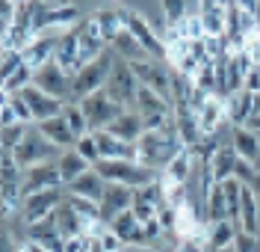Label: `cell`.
<instances>
[{
    "mask_svg": "<svg viewBox=\"0 0 260 252\" xmlns=\"http://www.w3.org/2000/svg\"><path fill=\"white\" fill-rule=\"evenodd\" d=\"M9 101H12V107H15L18 122H24V125H36V119H32V110H30V104L24 101V95H9Z\"/></svg>",
    "mask_w": 260,
    "mask_h": 252,
    "instance_id": "38",
    "label": "cell"
},
{
    "mask_svg": "<svg viewBox=\"0 0 260 252\" xmlns=\"http://www.w3.org/2000/svg\"><path fill=\"white\" fill-rule=\"evenodd\" d=\"M234 149H237V154L240 157H245V160H257L260 154V136L254 134V131H248V128H237L234 131Z\"/></svg>",
    "mask_w": 260,
    "mask_h": 252,
    "instance_id": "27",
    "label": "cell"
},
{
    "mask_svg": "<svg viewBox=\"0 0 260 252\" xmlns=\"http://www.w3.org/2000/svg\"><path fill=\"white\" fill-rule=\"evenodd\" d=\"M248 187L254 190V196H260V172L254 175V178H251V184H248Z\"/></svg>",
    "mask_w": 260,
    "mask_h": 252,
    "instance_id": "48",
    "label": "cell"
},
{
    "mask_svg": "<svg viewBox=\"0 0 260 252\" xmlns=\"http://www.w3.org/2000/svg\"><path fill=\"white\" fill-rule=\"evenodd\" d=\"M254 18H257V24H260V3H257V9H254Z\"/></svg>",
    "mask_w": 260,
    "mask_h": 252,
    "instance_id": "50",
    "label": "cell"
},
{
    "mask_svg": "<svg viewBox=\"0 0 260 252\" xmlns=\"http://www.w3.org/2000/svg\"><path fill=\"white\" fill-rule=\"evenodd\" d=\"M71 80H74V77H68L62 68L56 66V63H48L45 68H39V71H36L32 86L45 89V92H48V95H53V98L71 101Z\"/></svg>",
    "mask_w": 260,
    "mask_h": 252,
    "instance_id": "11",
    "label": "cell"
},
{
    "mask_svg": "<svg viewBox=\"0 0 260 252\" xmlns=\"http://www.w3.org/2000/svg\"><path fill=\"white\" fill-rule=\"evenodd\" d=\"M21 252H50V249L42 246V243H36V240H27V243H21Z\"/></svg>",
    "mask_w": 260,
    "mask_h": 252,
    "instance_id": "46",
    "label": "cell"
},
{
    "mask_svg": "<svg viewBox=\"0 0 260 252\" xmlns=\"http://www.w3.org/2000/svg\"><path fill=\"white\" fill-rule=\"evenodd\" d=\"M32 125H24V122H18V125H9V128H0V149L3 151H15L27 134H30Z\"/></svg>",
    "mask_w": 260,
    "mask_h": 252,
    "instance_id": "31",
    "label": "cell"
},
{
    "mask_svg": "<svg viewBox=\"0 0 260 252\" xmlns=\"http://www.w3.org/2000/svg\"><path fill=\"white\" fill-rule=\"evenodd\" d=\"M225 122H228V104H225V98L210 95V101L198 110V125H201V134H204V136L216 134Z\"/></svg>",
    "mask_w": 260,
    "mask_h": 252,
    "instance_id": "15",
    "label": "cell"
},
{
    "mask_svg": "<svg viewBox=\"0 0 260 252\" xmlns=\"http://www.w3.org/2000/svg\"><path fill=\"white\" fill-rule=\"evenodd\" d=\"M21 187H24V199L32 196V193H45V190H56V187H62V178H59V166H56V160L24 169Z\"/></svg>",
    "mask_w": 260,
    "mask_h": 252,
    "instance_id": "8",
    "label": "cell"
},
{
    "mask_svg": "<svg viewBox=\"0 0 260 252\" xmlns=\"http://www.w3.org/2000/svg\"><path fill=\"white\" fill-rule=\"evenodd\" d=\"M175 252H210L204 243H198V240H180V246Z\"/></svg>",
    "mask_w": 260,
    "mask_h": 252,
    "instance_id": "45",
    "label": "cell"
},
{
    "mask_svg": "<svg viewBox=\"0 0 260 252\" xmlns=\"http://www.w3.org/2000/svg\"><path fill=\"white\" fill-rule=\"evenodd\" d=\"M18 95H24V101L30 104L36 125H39V122H48V119H53V116H62L65 104H68V101H62V98L48 95V92H45V89H39V86H27V89H24V92H18Z\"/></svg>",
    "mask_w": 260,
    "mask_h": 252,
    "instance_id": "10",
    "label": "cell"
},
{
    "mask_svg": "<svg viewBox=\"0 0 260 252\" xmlns=\"http://www.w3.org/2000/svg\"><path fill=\"white\" fill-rule=\"evenodd\" d=\"M39 131L48 136L53 146H59L62 151L77 146V134L71 131V125H68L65 116H53V119H48V122H39Z\"/></svg>",
    "mask_w": 260,
    "mask_h": 252,
    "instance_id": "16",
    "label": "cell"
},
{
    "mask_svg": "<svg viewBox=\"0 0 260 252\" xmlns=\"http://www.w3.org/2000/svg\"><path fill=\"white\" fill-rule=\"evenodd\" d=\"M118 15H121V24H124V27H127L139 42H142V48H145L154 60L166 63V45H162V39L157 36V30L151 27V21L142 18L136 9H118Z\"/></svg>",
    "mask_w": 260,
    "mask_h": 252,
    "instance_id": "6",
    "label": "cell"
},
{
    "mask_svg": "<svg viewBox=\"0 0 260 252\" xmlns=\"http://www.w3.org/2000/svg\"><path fill=\"white\" fill-rule=\"evenodd\" d=\"M74 149L80 151V154H83V157H86V160H89V163H92V166H95L98 160H101V151H98L95 134H86V136H80V139H77V146H74Z\"/></svg>",
    "mask_w": 260,
    "mask_h": 252,
    "instance_id": "36",
    "label": "cell"
},
{
    "mask_svg": "<svg viewBox=\"0 0 260 252\" xmlns=\"http://www.w3.org/2000/svg\"><path fill=\"white\" fill-rule=\"evenodd\" d=\"M53 217H56V226H59V232H62V237L68 240V237H83L89 235V222L68 205V202H59V208L53 211Z\"/></svg>",
    "mask_w": 260,
    "mask_h": 252,
    "instance_id": "17",
    "label": "cell"
},
{
    "mask_svg": "<svg viewBox=\"0 0 260 252\" xmlns=\"http://www.w3.org/2000/svg\"><path fill=\"white\" fill-rule=\"evenodd\" d=\"M56 166H59V178H62V187H68L71 181H77L83 172H89L92 169V163L83 157L77 149H65L62 157L56 160Z\"/></svg>",
    "mask_w": 260,
    "mask_h": 252,
    "instance_id": "23",
    "label": "cell"
},
{
    "mask_svg": "<svg viewBox=\"0 0 260 252\" xmlns=\"http://www.w3.org/2000/svg\"><path fill=\"white\" fill-rule=\"evenodd\" d=\"M243 89H248L251 95H260V68L257 66L245 74V86H243Z\"/></svg>",
    "mask_w": 260,
    "mask_h": 252,
    "instance_id": "44",
    "label": "cell"
},
{
    "mask_svg": "<svg viewBox=\"0 0 260 252\" xmlns=\"http://www.w3.org/2000/svg\"><path fill=\"white\" fill-rule=\"evenodd\" d=\"M136 202V190L127 184H115V181H107V190H104V199H101V214H104V222L110 226L118 214H124L133 208Z\"/></svg>",
    "mask_w": 260,
    "mask_h": 252,
    "instance_id": "9",
    "label": "cell"
},
{
    "mask_svg": "<svg viewBox=\"0 0 260 252\" xmlns=\"http://www.w3.org/2000/svg\"><path fill=\"white\" fill-rule=\"evenodd\" d=\"M110 48H113V50H115V57H121L124 63H142V60H154V57H151V53L142 48V42H139L136 36L130 33L127 27H124L121 33L115 36V42L110 45Z\"/></svg>",
    "mask_w": 260,
    "mask_h": 252,
    "instance_id": "21",
    "label": "cell"
},
{
    "mask_svg": "<svg viewBox=\"0 0 260 252\" xmlns=\"http://www.w3.org/2000/svg\"><path fill=\"white\" fill-rule=\"evenodd\" d=\"M62 157V149L53 146L48 136L39 131V125H32L27 139L15 149V160L21 169H30V166H39V163H50V160H59Z\"/></svg>",
    "mask_w": 260,
    "mask_h": 252,
    "instance_id": "3",
    "label": "cell"
},
{
    "mask_svg": "<svg viewBox=\"0 0 260 252\" xmlns=\"http://www.w3.org/2000/svg\"><path fill=\"white\" fill-rule=\"evenodd\" d=\"M207 226L210 222H219V219H228V199H225V187L213 184L210 193H207Z\"/></svg>",
    "mask_w": 260,
    "mask_h": 252,
    "instance_id": "30",
    "label": "cell"
},
{
    "mask_svg": "<svg viewBox=\"0 0 260 252\" xmlns=\"http://www.w3.org/2000/svg\"><path fill=\"white\" fill-rule=\"evenodd\" d=\"M62 116L68 119V125H71V131L77 134V139L86 136V134H92V131H89V122H86V113H83V107L77 101H68V104H65Z\"/></svg>",
    "mask_w": 260,
    "mask_h": 252,
    "instance_id": "32",
    "label": "cell"
},
{
    "mask_svg": "<svg viewBox=\"0 0 260 252\" xmlns=\"http://www.w3.org/2000/svg\"><path fill=\"white\" fill-rule=\"evenodd\" d=\"M95 143L101 151V160H139V146L110 131H95Z\"/></svg>",
    "mask_w": 260,
    "mask_h": 252,
    "instance_id": "12",
    "label": "cell"
},
{
    "mask_svg": "<svg viewBox=\"0 0 260 252\" xmlns=\"http://www.w3.org/2000/svg\"><path fill=\"white\" fill-rule=\"evenodd\" d=\"M219 6H225V9H231V6H237V0H216Z\"/></svg>",
    "mask_w": 260,
    "mask_h": 252,
    "instance_id": "49",
    "label": "cell"
},
{
    "mask_svg": "<svg viewBox=\"0 0 260 252\" xmlns=\"http://www.w3.org/2000/svg\"><path fill=\"white\" fill-rule=\"evenodd\" d=\"M192 172H195V154L189 149H183L178 157L169 160V166L162 169V181H169V184H189Z\"/></svg>",
    "mask_w": 260,
    "mask_h": 252,
    "instance_id": "20",
    "label": "cell"
},
{
    "mask_svg": "<svg viewBox=\"0 0 260 252\" xmlns=\"http://www.w3.org/2000/svg\"><path fill=\"white\" fill-rule=\"evenodd\" d=\"M245 128H248V131H254V134H260V113H251V119L245 122Z\"/></svg>",
    "mask_w": 260,
    "mask_h": 252,
    "instance_id": "47",
    "label": "cell"
},
{
    "mask_svg": "<svg viewBox=\"0 0 260 252\" xmlns=\"http://www.w3.org/2000/svg\"><path fill=\"white\" fill-rule=\"evenodd\" d=\"M21 66H27L24 63V53L21 50H3V66H0V77L6 80V77H12Z\"/></svg>",
    "mask_w": 260,
    "mask_h": 252,
    "instance_id": "34",
    "label": "cell"
},
{
    "mask_svg": "<svg viewBox=\"0 0 260 252\" xmlns=\"http://www.w3.org/2000/svg\"><path fill=\"white\" fill-rule=\"evenodd\" d=\"M53 63L62 68L68 77H74V74L83 68V63H80V30H77V27L68 30V33L59 39V48H56Z\"/></svg>",
    "mask_w": 260,
    "mask_h": 252,
    "instance_id": "13",
    "label": "cell"
},
{
    "mask_svg": "<svg viewBox=\"0 0 260 252\" xmlns=\"http://www.w3.org/2000/svg\"><path fill=\"white\" fill-rule=\"evenodd\" d=\"M254 101H257V95H251L248 89H240V92H234L231 98H225L228 122L237 125V128H245V122H248L251 113H254Z\"/></svg>",
    "mask_w": 260,
    "mask_h": 252,
    "instance_id": "19",
    "label": "cell"
},
{
    "mask_svg": "<svg viewBox=\"0 0 260 252\" xmlns=\"http://www.w3.org/2000/svg\"><path fill=\"white\" fill-rule=\"evenodd\" d=\"M110 229H113L115 235L121 237L127 246L133 249H148V237H145V229H142V222L133 217V211H124V214H118V217L110 222Z\"/></svg>",
    "mask_w": 260,
    "mask_h": 252,
    "instance_id": "14",
    "label": "cell"
},
{
    "mask_svg": "<svg viewBox=\"0 0 260 252\" xmlns=\"http://www.w3.org/2000/svg\"><path fill=\"white\" fill-rule=\"evenodd\" d=\"M115 66V50L110 48L101 60L95 63H89V66H83L77 74H74V80H71V101H77L80 104L83 98H89V95H95L101 92L107 80H110V71Z\"/></svg>",
    "mask_w": 260,
    "mask_h": 252,
    "instance_id": "2",
    "label": "cell"
},
{
    "mask_svg": "<svg viewBox=\"0 0 260 252\" xmlns=\"http://www.w3.org/2000/svg\"><path fill=\"white\" fill-rule=\"evenodd\" d=\"M237 160H240V154L234 146H222V149L213 154L210 160V172H213V181L216 184H222L228 178H234V169H237Z\"/></svg>",
    "mask_w": 260,
    "mask_h": 252,
    "instance_id": "25",
    "label": "cell"
},
{
    "mask_svg": "<svg viewBox=\"0 0 260 252\" xmlns=\"http://www.w3.org/2000/svg\"><path fill=\"white\" fill-rule=\"evenodd\" d=\"M257 217H260V196H257Z\"/></svg>",
    "mask_w": 260,
    "mask_h": 252,
    "instance_id": "52",
    "label": "cell"
},
{
    "mask_svg": "<svg viewBox=\"0 0 260 252\" xmlns=\"http://www.w3.org/2000/svg\"><path fill=\"white\" fill-rule=\"evenodd\" d=\"M234 249H237V252H260V235L240 232L237 240H234Z\"/></svg>",
    "mask_w": 260,
    "mask_h": 252,
    "instance_id": "39",
    "label": "cell"
},
{
    "mask_svg": "<svg viewBox=\"0 0 260 252\" xmlns=\"http://www.w3.org/2000/svg\"><path fill=\"white\" fill-rule=\"evenodd\" d=\"M80 107H83V113H86V122H89V131H92V134H95V131H107L115 119L121 116V110H124V107H118L104 89L95 92V95H89V98H83Z\"/></svg>",
    "mask_w": 260,
    "mask_h": 252,
    "instance_id": "5",
    "label": "cell"
},
{
    "mask_svg": "<svg viewBox=\"0 0 260 252\" xmlns=\"http://www.w3.org/2000/svg\"><path fill=\"white\" fill-rule=\"evenodd\" d=\"M180 27H183V36L186 39H204V24H201V15L198 12H189V15L180 21Z\"/></svg>",
    "mask_w": 260,
    "mask_h": 252,
    "instance_id": "37",
    "label": "cell"
},
{
    "mask_svg": "<svg viewBox=\"0 0 260 252\" xmlns=\"http://www.w3.org/2000/svg\"><path fill=\"white\" fill-rule=\"evenodd\" d=\"M219 252H237V249H234V246H225V249H219Z\"/></svg>",
    "mask_w": 260,
    "mask_h": 252,
    "instance_id": "51",
    "label": "cell"
},
{
    "mask_svg": "<svg viewBox=\"0 0 260 252\" xmlns=\"http://www.w3.org/2000/svg\"><path fill=\"white\" fill-rule=\"evenodd\" d=\"M257 175V169H254V163L251 160H245V157H240L237 160V169H234V178L240 181V184H251V178Z\"/></svg>",
    "mask_w": 260,
    "mask_h": 252,
    "instance_id": "40",
    "label": "cell"
},
{
    "mask_svg": "<svg viewBox=\"0 0 260 252\" xmlns=\"http://www.w3.org/2000/svg\"><path fill=\"white\" fill-rule=\"evenodd\" d=\"M160 6H162V18H166V27H175V24H180L183 18L192 12L186 0H160Z\"/></svg>",
    "mask_w": 260,
    "mask_h": 252,
    "instance_id": "33",
    "label": "cell"
},
{
    "mask_svg": "<svg viewBox=\"0 0 260 252\" xmlns=\"http://www.w3.org/2000/svg\"><path fill=\"white\" fill-rule=\"evenodd\" d=\"M257 68H260V66H257Z\"/></svg>",
    "mask_w": 260,
    "mask_h": 252,
    "instance_id": "53",
    "label": "cell"
},
{
    "mask_svg": "<svg viewBox=\"0 0 260 252\" xmlns=\"http://www.w3.org/2000/svg\"><path fill=\"white\" fill-rule=\"evenodd\" d=\"M65 199V187H56V190H45V193H32L24 199V208H21V219L32 226V222H39V219L50 217L56 208H59V202Z\"/></svg>",
    "mask_w": 260,
    "mask_h": 252,
    "instance_id": "7",
    "label": "cell"
},
{
    "mask_svg": "<svg viewBox=\"0 0 260 252\" xmlns=\"http://www.w3.org/2000/svg\"><path fill=\"white\" fill-rule=\"evenodd\" d=\"M245 53H248V60H251L254 66H260V33L245 39Z\"/></svg>",
    "mask_w": 260,
    "mask_h": 252,
    "instance_id": "43",
    "label": "cell"
},
{
    "mask_svg": "<svg viewBox=\"0 0 260 252\" xmlns=\"http://www.w3.org/2000/svg\"><path fill=\"white\" fill-rule=\"evenodd\" d=\"M107 131L121 136V139H127V143H139V136L145 134V119L136 110H121V116L115 119Z\"/></svg>",
    "mask_w": 260,
    "mask_h": 252,
    "instance_id": "18",
    "label": "cell"
},
{
    "mask_svg": "<svg viewBox=\"0 0 260 252\" xmlns=\"http://www.w3.org/2000/svg\"><path fill=\"white\" fill-rule=\"evenodd\" d=\"M95 18H98V27H101V36H104V42H107V45H113L115 36L124 30L118 9H98Z\"/></svg>",
    "mask_w": 260,
    "mask_h": 252,
    "instance_id": "28",
    "label": "cell"
},
{
    "mask_svg": "<svg viewBox=\"0 0 260 252\" xmlns=\"http://www.w3.org/2000/svg\"><path fill=\"white\" fill-rule=\"evenodd\" d=\"M65 202H68V205H71V208H74V211L89 222V226L104 219V214H101V202L86 199V196H74V193H68V190H65Z\"/></svg>",
    "mask_w": 260,
    "mask_h": 252,
    "instance_id": "29",
    "label": "cell"
},
{
    "mask_svg": "<svg viewBox=\"0 0 260 252\" xmlns=\"http://www.w3.org/2000/svg\"><path fill=\"white\" fill-rule=\"evenodd\" d=\"M139 86H142V83L136 80V74H133L130 63H124L121 57H115V66H113V71H110V80H107V86H104V92H107L118 107L130 110V107H133V101H136Z\"/></svg>",
    "mask_w": 260,
    "mask_h": 252,
    "instance_id": "4",
    "label": "cell"
},
{
    "mask_svg": "<svg viewBox=\"0 0 260 252\" xmlns=\"http://www.w3.org/2000/svg\"><path fill=\"white\" fill-rule=\"evenodd\" d=\"M195 86L204 89V92H210V95H216V63H213V60L195 74Z\"/></svg>",
    "mask_w": 260,
    "mask_h": 252,
    "instance_id": "35",
    "label": "cell"
},
{
    "mask_svg": "<svg viewBox=\"0 0 260 252\" xmlns=\"http://www.w3.org/2000/svg\"><path fill=\"white\" fill-rule=\"evenodd\" d=\"M130 110H136V113H142V116H154V113H172V101L160 98L151 86H139V92H136V101H133V107Z\"/></svg>",
    "mask_w": 260,
    "mask_h": 252,
    "instance_id": "26",
    "label": "cell"
},
{
    "mask_svg": "<svg viewBox=\"0 0 260 252\" xmlns=\"http://www.w3.org/2000/svg\"><path fill=\"white\" fill-rule=\"evenodd\" d=\"M130 211H133V217L139 219L142 226L157 217V208H154V205H145V202H133V208H130Z\"/></svg>",
    "mask_w": 260,
    "mask_h": 252,
    "instance_id": "42",
    "label": "cell"
},
{
    "mask_svg": "<svg viewBox=\"0 0 260 252\" xmlns=\"http://www.w3.org/2000/svg\"><path fill=\"white\" fill-rule=\"evenodd\" d=\"M237 235H240V226L231 222V219L210 222V226H207V249L219 252V249H225V246H234Z\"/></svg>",
    "mask_w": 260,
    "mask_h": 252,
    "instance_id": "24",
    "label": "cell"
},
{
    "mask_svg": "<svg viewBox=\"0 0 260 252\" xmlns=\"http://www.w3.org/2000/svg\"><path fill=\"white\" fill-rule=\"evenodd\" d=\"M139 163L148 169H162L169 166V160L172 157H178L180 151L186 149L183 146V139L178 136V128L175 131H154V134H142L139 136Z\"/></svg>",
    "mask_w": 260,
    "mask_h": 252,
    "instance_id": "1",
    "label": "cell"
},
{
    "mask_svg": "<svg viewBox=\"0 0 260 252\" xmlns=\"http://www.w3.org/2000/svg\"><path fill=\"white\" fill-rule=\"evenodd\" d=\"M65 190H68V193H74V196H86V199L101 202V199H104V190H107V181H104V175L92 166L89 172H83L77 181H71Z\"/></svg>",
    "mask_w": 260,
    "mask_h": 252,
    "instance_id": "22",
    "label": "cell"
},
{
    "mask_svg": "<svg viewBox=\"0 0 260 252\" xmlns=\"http://www.w3.org/2000/svg\"><path fill=\"white\" fill-rule=\"evenodd\" d=\"M98 240H101L104 252H124V246H127V243H124V240H121V237L113 232V229H107V232L98 237Z\"/></svg>",
    "mask_w": 260,
    "mask_h": 252,
    "instance_id": "41",
    "label": "cell"
}]
</instances>
